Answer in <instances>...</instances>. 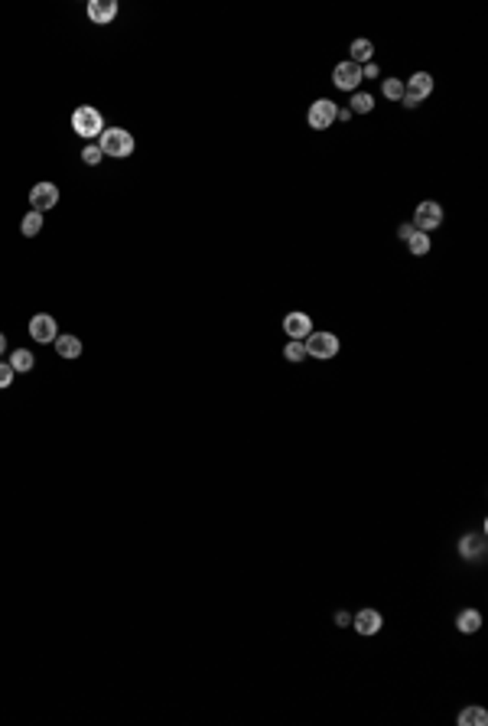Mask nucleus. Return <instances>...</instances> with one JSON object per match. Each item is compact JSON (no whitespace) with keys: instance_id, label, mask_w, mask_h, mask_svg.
<instances>
[{"instance_id":"nucleus-27","label":"nucleus","mask_w":488,"mask_h":726,"mask_svg":"<svg viewBox=\"0 0 488 726\" xmlns=\"http://www.w3.org/2000/svg\"><path fill=\"white\" fill-rule=\"evenodd\" d=\"M336 626H339V629H349V626H351V612L339 609V612H336Z\"/></svg>"},{"instance_id":"nucleus-10","label":"nucleus","mask_w":488,"mask_h":726,"mask_svg":"<svg viewBox=\"0 0 488 726\" xmlns=\"http://www.w3.org/2000/svg\"><path fill=\"white\" fill-rule=\"evenodd\" d=\"M283 333H287V339L303 342L306 336L313 333V319H309V313H299V309L287 313V316H283Z\"/></svg>"},{"instance_id":"nucleus-13","label":"nucleus","mask_w":488,"mask_h":726,"mask_svg":"<svg viewBox=\"0 0 488 726\" xmlns=\"http://www.w3.org/2000/svg\"><path fill=\"white\" fill-rule=\"evenodd\" d=\"M404 92L410 95V98H417V101L430 98V95H433V75H430V72H413V75L404 82Z\"/></svg>"},{"instance_id":"nucleus-11","label":"nucleus","mask_w":488,"mask_h":726,"mask_svg":"<svg viewBox=\"0 0 488 726\" xmlns=\"http://www.w3.org/2000/svg\"><path fill=\"white\" fill-rule=\"evenodd\" d=\"M488 554V548H485V534H462L459 538V557L462 560H482V557Z\"/></svg>"},{"instance_id":"nucleus-16","label":"nucleus","mask_w":488,"mask_h":726,"mask_svg":"<svg viewBox=\"0 0 488 726\" xmlns=\"http://www.w3.org/2000/svg\"><path fill=\"white\" fill-rule=\"evenodd\" d=\"M53 346H55V352H59V358H78L82 356V339H78V336H59Z\"/></svg>"},{"instance_id":"nucleus-14","label":"nucleus","mask_w":488,"mask_h":726,"mask_svg":"<svg viewBox=\"0 0 488 726\" xmlns=\"http://www.w3.org/2000/svg\"><path fill=\"white\" fill-rule=\"evenodd\" d=\"M456 629H459L462 635H475V632L482 629V612H479V609H462V612L456 616Z\"/></svg>"},{"instance_id":"nucleus-21","label":"nucleus","mask_w":488,"mask_h":726,"mask_svg":"<svg viewBox=\"0 0 488 726\" xmlns=\"http://www.w3.org/2000/svg\"><path fill=\"white\" fill-rule=\"evenodd\" d=\"M33 365H36L33 352H26V348H14L10 352V368L14 371H33Z\"/></svg>"},{"instance_id":"nucleus-17","label":"nucleus","mask_w":488,"mask_h":726,"mask_svg":"<svg viewBox=\"0 0 488 726\" xmlns=\"http://www.w3.org/2000/svg\"><path fill=\"white\" fill-rule=\"evenodd\" d=\"M456 720H459V726H485L488 723V710H485V707H479V703H472V707H465Z\"/></svg>"},{"instance_id":"nucleus-19","label":"nucleus","mask_w":488,"mask_h":726,"mask_svg":"<svg viewBox=\"0 0 488 726\" xmlns=\"http://www.w3.org/2000/svg\"><path fill=\"white\" fill-rule=\"evenodd\" d=\"M430 247H433V241H430V235H427V232H413L410 238H407V251H410L413 257L430 255Z\"/></svg>"},{"instance_id":"nucleus-29","label":"nucleus","mask_w":488,"mask_h":726,"mask_svg":"<svg viewBox=\"0 0 488 726\" xmlns=\"http://www.w3.org/2000/svg\"><path fill=\"white\" fill-rule=\"evenodd\" d=\"M351 117V111L349 108H339V114H336V121H349Z\"/></svg>"},{"instance_id":"nucleus-15","label":"nucleus","mask_w":488,"mask_h":726,"mask_svg":"<svg viewBox=\"0 0 488 726\" xmlns=\"http://www.w3.org/2000/svg\"><path fill=\"white\" fill-rule=\"evenodd\" d=\"M349 53H351L349 62H355V65H368V62H374V43L371 39H355Z\"/></svg>"},{"instance_id":"nucleus-4","label":"nucleus","mask_w":488,"mask_h":726,"mask_svg":"<svg viewBox=\"0 0 488 726\" xmlns=\"http://www.w3.org/2000/svg\"><path fill=\"white\" fill-rule=\"evenodd\" d=\"M442 218H446V209H442L440 202H433V199H423V202H417V209H413V228L417 232H436L442 225Z\"/></svg>"},{"instance_id":"nucleus-2","label":"nucleus","mask_w":488,"mask_h":726,"mask_svg":"<svg viewBox=\"0 0 488 726\" xmlns=\"http://www.w3.org/2000/svg\"><path fill=\"white\" fill-rule=\"evenodd\" d=\"M306 346V358H319V362H329V358L339 356V348H342V342H339L336 333H326V329H319V333H309L303 339Z\"/></svg>"},{"instance_id":"nucleus-1","label":"nucleus","mask_w":488,"mask_h":726,"mask_svg":"<svg viewBox=\"0 0 488 726\" xmlns=\"http://www.w3.org/2000/svg\"><path fill=\"white\" fill-rule=\"evenodd\" d=\"M98 147L105 156H115V160H127L130 154H134V137H130V131H124V127H105V134L98 137Z\"/></svg>"},{"instance_id":"nucleus-8","label":"nucleus","mask_w":488,"mask_h":726,"mask_svg":"<svg viewBox=\"0 0 488 726\" xmlns=\"http://www.w3.org/2000/svg\"><path fill=\"white\" fill-rule=\"evenodd\" d=\"M30 339L39 342V346H49V342L59 339V326H55V319L49 313H36L30 319Z\"/></svg>"},{"instance_id":"nucleus-22","label":"nucleus","mask_w":488,"mask_h":726,"mask_svg":"<svg viewBox=\"0 0 488 726\" xmlns=\"http://www.w3.org/2000/svg\"><path fill=\"white\" fill-rule=\"evenodd\" d=\"M381 95L388 101H401V98H404V82H401V78H394V75L381 78Z\"/></svg>"},{"instance_id":"nucleus-9","label":"nucleus","mask_w":488,"mask_h":726,"mask_svg":"<svg viewBox=\"0 0 488 726\" xmlns=\"http://www.w3.org/2000/svg\"><path fill=\"white\" fill-rule=\"evenodd\" d=\"M351 629L359 635H365V639H371V635H378L384 629V616L378 609H361L351 616Z\"/></svg>"},{"instance_id":"nucleus-25","label":"nucleus","mask_w":488,"mask_h":726,"mask_svg":"<svg viewBox=\"0 0 488 726\" xmlns=\"http://www.w3.org/2000/svg\"><path fill=\"white\" fill-rule=\"evenodd\" d=\"M14 375H16V371L10 368V362H0V391L14 385Z\"/></svg>"},{"instance_id":"nucleus-26","label":"nucleus","mask_w":488,"mask_h":726,"mask_svg":"<svg viewBox=\"0 0 488 726\" xmlns=\"http://www.w3.org/2000/svg\"><path fill=\"white\" fill-rule=\"evenodd\" d=\"M378 75H381L378 62H368V65H361V82H365V78H378Z\"/></svg>"},{"instance_id":"nucleus-24","label":"nucleus","mask_w":488,"mask_h":726,"mask_svg":"<svg viewBox=\"0 0 488 726\" xmlns=\"http://www.w3.org/2000/svg\"><path fill=\"white\" fill-rule=\"evenodd\" d=\"M82 160H85V166H98V163L105 160V154H101L98 144H88V147L82 150Z\"/></svg>"},{"instance_id":"nucleus-23","label":"nucleus","mask_w":488,"mask_h":726,"mask_svg":"<svg viewBox=\"0 0 488 726\" xmlns=\"http://www.w3.org/2000/svg\"><path fill=\"white\" fill-rule=\"evenodd\" d=\"M283 358H287V362H293V365L306 362V346L299 339H287V346H283Z\"/></svg>"},{"instance_id":"nucleus-28","label":"nucleus","mask_w":488,"mask_h":726,"mask_svg":"<svg viewBox=\"0 0 488 726\" xmlns=\"http://www.w3.org/2000/svg\"><path fill=\"white\" fill-rule=\"evenodd\" d=\"M413 232H417V228H413L410 222H404V225H401V228H397V238H401V241H407V238H410Z\"/></svg>"},{"instance_id":"nucleus-12","label":"nucleus","mask_w":488,"mask_h":726,"mask_svg":"<svg viewBox=\"0 0 488 726\" xmlns=\"http://www.w3.org/2000/svg\"><path fill=\"white\" fill-rule=\"evenodd\" d=\"M117 16V0H88V20L95 26H107Z\"/></svg>"},{"instance_id":"nucleus-7","label":"nucleus","mask_w":488,"mask_h":726,"mask_svg":"<svg viewBox=\"0 0 488 726\" xmlns=\"http://www.w3.org/2000/svg\"><path fill=\"white\" fill-rule=\"evenodd\" d=\"M59 205V186L55 183H36L30 189V209L33 212H49Z\"/></svg>"},{"instance_id":"nucleus-18","label":"nucleus","mask_w":488,"mask_h":726,"mask_svg":"<svg viewBox=\"0 0 488 726\" xmlns=\"http://www.w3.org/2000/svg\"><path fill=\"white\" fill-rule=\"evenodd\" d=\"M349 111H351V114H371V111H374V95H368V92H351Z\"/></svg>"},{"instance_id":"nucleus-20","label":"nucleus","mask_w":488,"mask_h":726,"mask_svg":"<svg viewBox=\"0 0 488 726\" xmlns=\"http://www.w3.org/2000/svg\"><path fill=\"white\" fill-rule=\"evenodd\" d=\"M43 232V212H26L23 222H20V235H26V238H36V235Z\"/></svg>"},{"instance_id":"nucleus-6","label":"nucleus","mask_w":488,"mask_h":726,"mask_svg":"<svg viewBox=\"0 0 488 726\" xmlns=\"http://www.w3.org/2000/svg\"><path fill=\"white\" fill-rule=\"evenodd\" d=\"M332 85L339 88V92H359L361 85V65H355V62H339L336 69H332Z\"/></svg>"},{"instance_id":"nucleus-30","label":"nucleus","mask_w":488,"mask_h":726,"mask_svg":"<svg viewBox=\"0 0 488 726\" xmlns=\"http://www.w3.org/2000/svg\"><path fill=\"white\" fill-rule=\"evenodd\" d=\"M4 352H7V336L0 333V356H4Z\"/></svg>"},{"instance_id":"nucleus-5","label":"nucleus","mask_w":488,"mask_h":726,"mask_svg":"<svg viewBox=\"0 0 488 726\" xmlns=\"http://www.w3.org/2000/svg\"><path fill=\"white\" fill-rule=\"evenodd\" d=\"M336 114H339V105L329 98H316L313 105H309V114H306V124L313 127V131H329L332 124H336Z\"/></svg>"},{"instance_id":"nucleus-3","label":"nucleus","mask_w":488,"mask_h":726,"mask_svg":"<svg viewBox=\"0 0 488 726\" xmlns=\"http://www.w3.org/2000/svg\"><path fill=\"white\" fill-rule=\"evenodd\" d=\"M72 131L78 134V137L85 140H95L105 134V117H101L98 108H92V105H82V108L72 114Z\"/></svg>"}]
</instances>
